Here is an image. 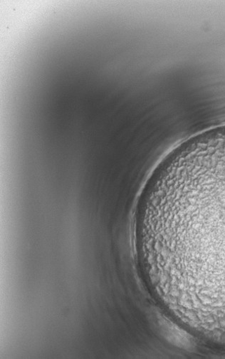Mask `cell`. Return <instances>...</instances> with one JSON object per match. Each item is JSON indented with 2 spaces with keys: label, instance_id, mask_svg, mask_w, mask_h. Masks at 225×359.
Here are the masks:
<instances>
[{
  "label": "cell",
  "instance_id": "cell-1",
  "mask_svg": "<svg viewBox=\"0 0 225 359\" xmlns=\"http://www.w3.org/2000/svg\"><path fill=\"white\" fill-rule=\"evenodd\" d=\"M170 275L188 310L225 323V186H189L168 226Z\"/></svg>",
  "mask_w": 225,
  "mask_h": 359
}]
</instances>
